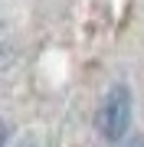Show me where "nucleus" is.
Segmentation results:
<instances>
[{
	"label": "nucleus",
	"instance_id": "obj_1",
	"mask_svg": "<svg viewBox=\"0 0 144 147\" xmlns=\"http://www.w3.org/2000/svg\"><path fill=\"white\" fill-rule=\"evenodd\" d=\"M128 121H131V92L124 85H115L98 108V134L105 141H121L128 131Z\"/></svg>",
	"mask_w": 144,
	"mask_h": 147
},
{
	"label": "nucleus",
	"instance_id": "obj_3",
	"mask_svg": "<svg viewBox=\"0 0 144 147\" xmlns=\"http://www.w3.org/2000/svg\"><path fill=\"white\" fill-rule=\"evenodd\" d=\"M7 147H33V141H26V137H23V141H10Z\"/></svg>",
	"mask_w": 144,
	"mask_h": 147
},
{
	"label": "nucleus",
	"instance_id": "obj_2",
	"mask_svg": "<svg viewBox=\"0 0 144 147\" xmlns=\"http://www.w3.org/2000/svg\"><path fill=\"white\" fill-rule=\"evenodd\" d=\"M121 147H144V134H134L131 141H124Z\"/></svg>",
	"mask_w": 144,
	"mask_h": 147
}]
</instances>
